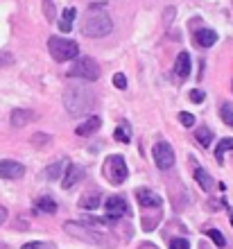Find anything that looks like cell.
I'll use <instances>...</instances> for the list:
<instances>
[{"instance_id":"obj_1","label":"cell","mask_w":233,"mask_h":249,"mask_svg":"<svg viewBox=\"0 0 233 249\" xmlns=\"http://www.w3.org/2000/svg\"><path fill=\"white\" fill-rule=\"evenodd\" d=\"M97 105V95L93 89H86V86L79 84H71L64 91V109L68 116L72 118H79V116H86L89 111H93Z\"/></svg>"},{"instance_id":"obj_2","label":"cell","mask_w":233,"mask_h":249,"mask_svg":"<svg viewBox=\"0 0 233 249\" xmlns=\"http://www.w3.org/2000/svg\"><path fill=\"white\" fill-rule=\"evenodd\" d=\"M113 30V20L104 12H91L82 23V34L89 39H102Z\"/></svg>"},{"instance_id":"obj_3","label":"cell","mask_w":233,"mask_h":249,"mask_svg":"<svg viewBox=\"0 0 233 249\" xmlns=\"http://www.w3.org/2000/svg\"><path fill=\"white\" fill-rule=\"evenodd\" d=\"M48 50L50 57L59 64H64L68 59H77L79 57V46L71 39H61V36H50L48 39Z\"/></svg>"},{"instance_id":"obj_4","label":"cell","mask_w":233,"mask_h":249,"mask_svg":"<svg viewBox=\"0 0 233 249\" xmlns=\"http://www.w3.org/2000/svg\"><path fill=\"white\" fill-rule=\"evenodd\" d=\"M104 177L109 179V184L113 186H120L127 181V177H129V168H127V163H125V159L120 157V154H111V157L104 159Z\"/></svg>"},{"instance_id":"obj_5","label":"cell","mask_w":233,"mask_h":249,"mask_svg":"<svg viewBox=\"0 0 233 249\" xmlns=\"http://www.w3.org/2000/svg\"><path fill=\"white\" fill-rule=\"evenodd\" d=\"M71 77H79L84 79V82H95L100 77V64H97L93 57H77L75 64L71 66V71H68Z\"/></svg>"},{"instance_id":"obj_6","label":"cell","mask_w":233,"mask_h":249,"mask_svg":"<svg viewBox=\"0 0 233 249\" xmlns=\"http://www.w3.org/2000/svg\"><path fill=\"white\" fill-rule=\"evenodd\" d=\"M64 229L71 233V236L79 238V240H86V243H95V245H109V240L104 238V233H100L97 229H91V227H84L79 222H66Z\"/></svg>"},{"instance_id":"obj_7","label":"cell","mask_w":233,"mask_h":249,"mask_svg":"<svg viewBox=\"0 0 233 249\" xmlns=\"http://www.w3.org/2000/svg\"><path fill=\"white\" fill-rule=\"evenodd\" d=\"M152 157H154V163L159 170H170L175 165V150L172 145L165 143V141H159L152 150Z\"/></svg>"},{"instance_id":"obj_8","label":"cell","mask_w":233,"mask_h":249,"mask_svg":"<svg viewBox=\"0 0 233 249\" xmlns=\"http://www.w3.org/2000/svg\"><path fill=\"white\" fill-rule=\"evenodd\" d=\"M104 211H107V217H109V220L123 217L125 213H127V202H125V197L109 195L107 199H104Z\"/></svg>"},{"instance_id":"obj_9","label":"cell","mask_w":233,"mask_h":249,"mask_svg":"<svg viewBox=\"0 0 233 249\" xmlns=\"http://www.w3.org/2000/svg\"><path fill=\"white\" fill-rule=\"evenodd\" d=\"M25 175V165L18 163V161H12V159H5L0 161V179H7V181H16Z\"/></svg>"},{"instance_id":"obj_10","label":"cell","mask_w":233,"mask_h":249,"mask_svg":"<svg viewBox=\"0 0 233 249\" xmlns=\"http://www.w3.org/2000/svg\"><path fill=\"white\" fill-rule=\"evenodd\" d=\"M84 175H86V170L82 168V165L72 163V161H66V175H64V179H61V188H64V190L72 188V186L77 184Z\"/></svg>"},{"instance_id":"obj_11","label":"cell","mask_w":233,"mask_h":249,"mask_svg":"<svg viewBox=\"0 0 233 249\" xmlns=\"http://www.w3.org/2000/svg\"><path fill=\"white\" fill-rule=\"evenodd\" d=\"M136 202L141 204L143 209H161V204H163V199L156 193H152L149 188H136Z\"/></svg>"},{"instance_id":"obj_12","label":"cell","mask_w":233,"mask_h":249,"mask_svg":"<svg viewBox=\"0 0 233 249\" xmlns=\"http://www.w3.org/2000/svg\"><path fill=\"white\" fill-rule=\"evenodd\" d=\"M34 118H36V116H34L32 109H14L12 116H9V120H12V127H16V129H20V127L30 124Z\"/></svg>"},{"instance_id":"obj_13","label":"cell","mask_w":233,"mask_h":249,"mask_svg":"<svg viewBox=\"0 0 233 249\" xmlns=\"http://www.w3.org/2000/svg\"><path fill=\"white\" fill-rule=\"evenodd\" d=\"M193 41L199 48H211L215 41H217V32H215V30H208V27H204V30H197V32L193 34Z\"/></svg>"},{"instance_id":"obj_14","label":"cell","mask_w":233,"mask_h":249,"mask_svg":"<svg viewBox=\"0 0 233 249\" xmlns=\"http://www.w3.org/2000/svg\"><path fill=\"white\" fill-rule=\"evenodd\" d=\"M190 54L188 53H179L177 54V61H175V72L179 75L181 79H186L188 75H190Z\"/></svg>"},{"instance_id":"obj_15","label":"cell","mask_w":233,"mask_h":249,"mask_svg":"<svg viewBox=\"0 0 233 249\" xmlns=\"http://www.w3.org/2000/svg\"><path fill=\"white\" fill-rule=\"evenodd\" d=\"M195 181L199 184V188L204 190V193H211V190H213V177H211L204 168H199V165L195 168Z\"/></svg>"},{"instance_id":"obj_16","label":"cell","mask_w":233,"mask_h":249,"mask_svg":"<svg viewBox=\"0 0 233 249\" xmlns=\"http://www.w3.org/2000/svg\"><path fill=\"white\" fill-rule=\"evenodd\" d=\"M100 124H102V120L97 118V116H91L84 124H79L77 129H75V134H77V136H91V134H95V131L100 129Z\"/></svg>"},{"instance_id":"obj_17","label":"cell","mask_w":233,"mask_h":249,"mask_svg":"<svg viewBox=\"0 0 233 249\" xmlns=\"http://www.w3.org/2000/svg\"><path fill=\"white\" fill-rule=\"evenodd\" d=\"M195 138H197V143H199L201 147H211V143H213V131H211V127H206V124H199V127L195 129Z\"/></svg>"},{"instance_id":"obj_18","label":"cell","mask_w":233,"mask_h":249,"mask_svg":"<svg viewBox=\"0 0 233 249\" xmlns=\"http://www.w3.org/2000/svg\"><path fill=\"white\" fill-rule=\"evenodd\" d=\"M100 204H102V199H100V193H89V195H84L82 199H79V209L93 211V209H97Z\"/></svg>"},{"instance_id":"obj_19","label":"cell","mask_w":233,"mask_h":249,"mask_svg":"<svg viewBox=\"0 0 233 249\" xmlns=\"http://www.w3.org/2000/svg\"><path fill=\"white\" fill-rule=\"evenodd\" d=\"M36 209L43 211V213H48V215H52V213H57V202L48 195H41L39 199H36Z\"/></svg>"},{"instance_id":"obj_20","label":"cell","mask_w":233,"mask_h":249,"mask_svg":"<svg viewBox=\"0 0 233 249\" xmlns=\"http://www.w3.org/2000/svg\"><path fill=\"white\" fill-rule=\"evenodd\" d=\"M233 152V138H222L217 147H215V159H217V163H224V152Z\"/></svg>"},{"instance_id":"obj_21","label":"cell","mask_w":233,"mask_h":249,"mask_svg":"<svg viewBox=\"0 0 233 249\" xmlns=\"http://www.w3.org/2000/svg\"><path fill=\"white\" fill-rule=\"evenodd\" d=\"M113 138H116L118 143H129V138H131V129H129V124L123 123L120 127H116V131H113Z\"/></svg>"},{"instance_id":"obj_22","label":"cell","mask_w":233,"mask_h":249,"mask_svg":"<svg viewBox=\"0 0 233 249\" xmlns=\"http://www.w3.org/2000/svg\"><path fill=\"white\" fill-rule=\"evenodd\" d=\"M43 16H46L48 23H54V18H57V7H54V2L52 0H43Z\"/></svg>"},{"instance_id":"obj_23","label":"cell","mask_w":233,"mask_h":249,"mask_svg":"<svg viewBox=\"0 0 233 249\" xmlns=\"http://www.w3.org/2000/svg\"><path fill=\"white\" fill-rule=\"evenodd\" d=\"M66 165V159H61V161H54L52 165H48L46 168V179H59V172H61V168Z\"/></svg>"},{"instance_id":"obj_24","label":"cell","mask_w":233,"mask_h":249,"mask_svg":"<svg viewBox=\"0 0 233 249\" xmlns=\"http://www.w3.org/2000/svg\"><path fill=\"white\" fill-rule=\"evenodd\" d=\"M220 118L224 120V124H227V127H233V107L231 105H227V102H224V105L220 107Z\"/></svg>"},{"instance_id":"obj_25","label":"cell","mask_w":233,"mask_h":249,"mask_svg":"<svg viewBox=\"0 0 233 249\" xmlns=\"http://www.w3.org/2000/svg\"><path fill=\"white\" fill-rule=\"evenodd\" d=\"M206 233H208V238H211V240H213V243L215 245H217V247H227V240H224V236H222V233H220V231H217V229H211V231H206Z\"/></svg>"},{"instance_id":"obj_26","label":"cell","mask_w":233,"mask_h":249,"mask_svg":"<svg viewBox=\"0 0 233 249\" xmlns=\"http://www.w3.org/2000/svg\"><path fill=\"white\" fill-rule=\"evenodd\" d=\"M23 249H57L54 243H41V240H34V243H25Z\"/></svg>"},{"instance_id":"obj_27","label":"cell","mask_w":233,"mask_h":249,"mask_svg":"<svg viewBox=\"0 0 233 249\" xmlns=\"http://www.w3.org/2000/svg\"><path fill=\"white\" fill-rule=\"evenodd\" d=\"M52 141V136H48V134H34L32 136V145L34 147H43V145H48Z\"/></svg>"},{"instance_id":"obj_28","label":"cell","mask_w":233,"mask_h":249,"mask_svg":"<svg viewBox=\"0 0 233 249\" xmlns=\"http://www.w3.org/2000/svg\"><path fill=\"white\" fill-rule=\"evenodd\" d=\"M179 123H181L183 127H195V116L188 111H179Z\"/></svg>"},{"instance_id":"obj_29","label":"cell","mask_w":233,"mask_h":249,"mask_svg":"<svg viewBox=\"0 0 233 249\" xmlns=\"http://www.w3.org/2000/svg\"><path fill=\"white\" fill-rule=\"evenodd\" d=\"M170 249H190V243L186 238H175V240H170Z\"/></svg>"},{"instance_id":"obj_30","label":"cell","mask_w":233,"mask_h":249,"mask_svg":"<svg viewBox=\"0 0 233 249\" xmlns=\"http://www.w3.org/2000/svg\"><path fill=\"white\" fill-rule=\"evenodd\" d=\"M113 86H116V89H120V91H123V89H127V77H125L123 72H116V75H113Z\"/></svg>"},{"instance_id":"obj_31","label":"cell","mask_w":233,"mask_h":249,"mask_svg":"<svg viewBox=\"0 0 233 249\" xmlns=\"http://www.w3.org/2000/svg\"><path fill=\"white\" fill-rule=\"evenodd\" d=\"M175 14H177L175 7H168V9L163 12V23H165V25H170V23H172V18H175Z\"/></svg>"},{"instance_id":"obj_32","label":"cell","mask_w":233,"mask_h":249,"mask_svg":"<svg viewBox=\"0 0 233 249\" xmlns=\"http://www.w3.org/2000/svg\"><path fill=\"white\" fill-rule=\"evenodd\" d=\"M204 98H206V93L201 91V89H195V91H190V100H193V102H204Z\"/></svg>"},{"instance_id":"obj_33","label":"cell","mask_w":233,"mask_h":249,"mask_svg":"<svg viewBox=\"0 0 233 249\" xmlns=\"http://www.w3.org/2000/svg\"><path fill=\"white\" fill-rule=\"evenodd\" d=\"M75 16H77V9H75V7H68V9L64 12V18H61V20H68V23H72V20H75Z\"/></svg>"},{"instance_id":"obj_34","label":"cell","mask_w":233,"mask_h":249,"mask_svg":"<svg viewBox=\"0 0 233 249\" xmlns=\"http://www.w3.org/2000/svg\"><path fill=\"white\" fill-rule=\"evenodd\" d=\"M72 30V23H68V20H59V32L61 34H71Z\"/></svg>"},{"instance_id":"obj_35","label":"cell","mask_w":233,"mask_h":249,"mask_svg":"<svg viewBox=\"0 0 233 249\" xmlns=\"http://www.w3.org/2000/svg\"><path fill=\"white\" fill-rule=\"evenodd\" d=\"M9 64H14L12 54H0V66H9Z\"/></svg>"},{"instance_id":"obj_36","label":"cell","mask_w":233,"mask_h":249,"mask_svg":"<svg viewBox=\"0 0 233 249\" xmlns=\"http://www.w3.org/2000/svg\"><path fill=\"white\" fill-rule=\"evenodd\" d=\"M5 220H7V209L0 206V224H5Z\"/></svg>"},{"instance_id":"obj_37","label":"cell","mask_w":233,"mask_h":249,"mask_svg":"<svg viewBox=\"0 0 233 249\" xmlns=\"http://www.w3.org/2000/svg\"><path fill=\"white\" fill-rule=\"evenodd\" d=\"M229 222H231V227H233V211L229 213Z\"/></svg>"},{"instance_id":"obj_38","label":"cell","mask_w":233,"mask_h":249,"mask_svg":"<svg viewBox=\"0 0 233 249\" xmlns=\"http://www.w3.org/2000/svg\"><path fill=\"white\" fill-rule=\"evenodd\" d=\"M199 247H201V249H208V247H206V245H204V243H201V245H199Z\"/></svg>"}]
</instances>
